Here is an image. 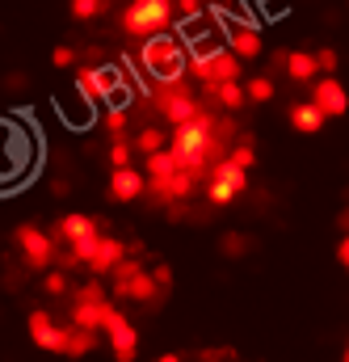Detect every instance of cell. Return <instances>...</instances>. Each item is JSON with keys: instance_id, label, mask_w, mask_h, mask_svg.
Listing matches in <instances>:
<instances>
[{"instance_id": "obj_26", "label": "cell", "mask_w": 349, "mask_h": 362, "mask_svg": "<svg viewBox=\"0 0 349 362\" xmlns=\"http://www.w3.org/2000/svg\"><path fill=\"white\" fill-rule=\"evenodd\" d=\"M269 97H273V81L269 76H253L244 85V101H269Z\"/></svg>"}, {"instance_id": "obj_2", "label": "cell", "mask_w": 349, "mask_h": 362, "mask_svg": "<svg viewBox=\"0 0 349 362\" xmlns=\"http://www.w3.org/2000/svg\"><path fill=\"white\" fill-rule=\"evenodd\" d=\"M118 25H122V34L143 38V42L148 38H160V34L173 30V4L169 0H135V4L122 8Z\"/></svg>"}, {"instance_id": "obj_15", "label": "cell", "mask_w": 349, "mask_h": 362, "mask_svg": "<svg viewBox=\"0 0 349 362\" xmlns=\"http://www.w3.org/2000/svg\"><path fill=\"white\" fill-rule=\"evenodd\" d=\"M282 72H286L290 81L312 85V81H316V59H312V51H290V55L282 59Z\"/></svg>"}, {"instance_id": "obj_1", "label": "cell", "mask_w": 349, "mask_h": 362, "mask_svg": "<svg viewBox=\"0 0 349 362\" xmlns=\"http://www.w3.org/2000/svg\"><path fill=\"white\" fill-rule=\"evenodd\" d=\"M135 68L152 72L160 85H181V76H185V47L177 42L173 34L148 38V42L139 47V59H135Z\"/></svg>"}, {"instance_id": "obj_13", "label": "cell", "mask_w": 349, "mask_h": 362, "mask_svg": "<svg viewBox=\"0 0 349 362\" xmlns=\"http://www.w3.org/2000/svg\"><path fill=\"white\" fill-rule=\"evenodd\" d=\"M110 350H114V358H118V362H135L139 333H135V325H131V320H122V325L110 333Z\"/></svg>"}, {"instance_id": "obj_29", "label": "cell", "mask_w": 349, "mask_h": 362, "mask_svg": "<svg viewBox=\"0 0 349 362\" xmlns=\"http://www.w3.org/2000/svg\"><path fill=\"white\" fill-rule=\"evenodd\" d=\"M105 156H110V165H114V169H131V156H135V152H131V144H126V139H114Z\"/></svg>"}, {"instance_id": "obj_37", "label": "cell", "mask_w": 349, "mask_h": 362, "mask_svg": "<svg viewBox=\"0 0 349 362\" xmlns=\"http://www.w3.org/2000/svg\"><path fill=\"white\" fill-rule=\"evenodd\" d=\"M337 262H341V266H349V240H345V236L337 240Z\"/></svg>"}, {"instance_id": "obj_4", "label": "cell", "mask_w": 349, "mask_h": 362, "mask_svg": "<svg viewBox=\"0 0 349 362\" xmlns=\"http://www.w3.org/2000/svg\"><path fill=\"white\" fill-rule=\"evenodd\" d=\"M13 240H17V249H21V257H25L30 270H51V262H55V236H47L34 223H21L13 232Z\"/></svg>"}, {"instance_id": "obj_25", "label": "cell", "mask_w": 349, "mask_h": 362, "mask_svg": "<svg viewBox=\"0 0 349 362\" xmlns=\"http://www.w3.org/2000/svg\"><path fill=\"white\" fill-rule=\"evenodd\" d=\"M101 122H105V131H110L114 139H122V131H126V122H131V114H126V110H114V105H110V110L101 114Z\"/></svg>"}, {"instance_id": "obj_7", "label": "cell", "mask_w": 349, "mask_h": 362, "mask_svg": "<svg viewBox=\"0 0 349 362\" xmlns=\"http://www.w3.org/2000/svg\"><path fill=\"white\" fill-rule=\"evenodd\" d=\"M30 337H34V346L38 350H47V354H59L64 350V329L51 320V312H30Z\"/></svg>"}, {"instance_id": "obj_36", "label": "cell", "mask_w": 349, "mask_h": 362, "mask_svg": "<svg viewBox=\"0 0 349 362\" xmlns=\"http://www.w3.org/2000/svg\"><path fill=\"white\" fill-rule=\"evenodd\" d=\"M51 59H55L59 68H72V64H76V51H72V47H55V55H51Z\"/></svg>"}, {"instance_id": "obj_22", "label": "cell", "mask_w": 349, "mask_h": 362, "mask_svg": "<svg viewBox=\"0 0 349 362\" xmlns=\"http://www.w3.org/2000/svg\"><path fill=\"white\" fill-rule=\"evenodd\" d=\"M206 93H211L223 110H240V105H244V85H240V81H236V85H215V89H206Z\"/></svg>"}, {"instance_id": "obj_10", "label": "cell", "mask_w": 349, "mask_h": 362, "mask_svg": "<svg viewBox=\"0 0 349 362\" xmlns=\"http://www.w3.org/2000/svg\"><path fill=\"white\" fill-rule=\"evenodd\" d=\"M227 51L244 64V59H257L265 55V42H261V30H249V25H232L227 34Z\"/></svg>"}, {"instance_id": "obj_21", "label": "cell", "mask_w": 349, "mask_h": 362, "mask_svg": "<svg viewBox=\"0 0 349 362\" xmlns=\"http://www.w3.org/2000/svg\"><path fill=\"white\" fill-rule=\"evenodd\" d=\"M232 169H240V173H249L253 165H257V152H253V139H244V144H236V148H227V156H223Z\"/></svg>"}, {"instance_id": "obj_14", "label": "cell", "mask_w": 349, "mask_h": 362, "mask_svg": "<svg viewBox=\"0 0 349 362\" xmlns=\"http://www.w3.org/2000/svg\"><path fill=\"white\" fill-rule=\"evenodd\" d=\"M152 291H156V282H152V274L143 270V274H135L126 286H118V291H110L118 303H126V299H135V303H152ZM110 299V303H114Z\"/></svg>"}, {"instance_id": "obj_27", "label": "cell", "mask_w": 349, "mask_h": 362, "mask_svg": "<svg viewBox=\"0 0 349 362\" xmlns=\"http://www.w3.org/2000/svg\"><path fill=\"white\" fill-rule=\"evenodd\" d=\"M68 13H72V21H93L97 13H105V4L101 0H72Z\"/></svg>"}, {"instance_id": "obj_5", "label": "cell", "mask_w": 349, "mask_h": 362, "mask_svg": "<svg viewBox=\"0 0 349 362\" xmlns=\"http://www.w3.org/2000/svg\"><path fill=\"white\" fill-rule=\"evenodd\" d=\"M156 105H160V114H165L169 127H185L198 114V97H194L189 85H160L156 89Z\"/></svg>"}, {"instance_id": "obj_9", "label": "cell", "mask_w": 349, "mask_h": 362, "mask_svg": "<svg viewBox=\"0 0 349 362\" xmlns=\"http://www.w3.org/2000/svg\"><path fill=\"white\" fill-rule=\"evenodd\" d=\"M122 257H126V245H122L118 236H101V240L93 245V257H88L85 266L93 274H110L118 262H122Z\"/></svg>"}, {"instance_id": "obj_20", "label": "cell", "mask_w": 349, "mask_h": 362, "mask_svg": "<svg viewBox=\"0 0 349 362\" xmlns=\"http://www.w3.org/2000/svg\"><path fill=\"white\" fill-rule=\"evenodd\" d=\"M131 152H143V156H152V152H165V131H160V127H143V131L135 135Z\"/></svg>"}, {"instance_id": "obj_28", "label": "cell", "mask_w": 349, "mask_h": 362, "mask_svg": "<svg viewBox=\"0 0 349 362\" xmlns=\"http://www.w3.org/2000/svg\"><path fill=\"white\" fill-rule=\"evenodd\" d=\"M72 303H110V295H105V286L93 278V282H85V286L76 291V299H72Z\"/></svg>"}, {"instance_id": "obj_6", "label": "cell", "mask_w": 349, "mask_h": 362, "mask_svg": "<svg viewBox=\"0 0 349 362\" xmlns=\"http://www.w3.org/2000/svg\"><path fill=\"white\" fill-rule=\"evenodd\" d=\"M307 105H316V110L324 114V122H329V118H341L349 110V97H345V89H341L337 76H320V81L312 85V101H307Z\"/></svg>"}, {"instance_id": "obj_11", "label": "cell", "mask_w": 349, "mask_h": 362, "mask_svg": "<svg viewBox=\"0 0 349 362\" xmlns=\"http://www.w3.org/2000/svg\"><path fill=\"white\" fill-rule=\"evenodd\" d=\"M101 232H97V219L93 215H64L59 219V240H68V245H81V240H97Z\"/></svg>"}, {"instance_id": "obj_3", "label": "cell", "mask_w": 349, "mask_h": 362, "mask_svg": "<svg viewBox=\"0 0 349 362\" xmlns=\"http://www.w3.org/2000/svg\"><path fill=\"white\" fill-rule=\"evenodd\" d=\"M76 93L85 97V105L93 101H110L114 110H126V81L114 72V68H76Z\"/></svg>"}, {"instance_id": "obj_39", "label": "cell", "mask_w": 349, "mask_h": 362, "mask_svg": "<svg viewBox=\"0 0 349 362\" xmlns=\"http://www.w3.org/2000/svg\"><path fill=\"white\" fill-rule=\"evenodd\" d=\"M156 362H181V354H160Z\"/></svg>"}, {"instance_id": "obj_18", "label": "cell", "mask_w": 349, "mask_h": 362, "mask_svg": "<svg viewBox=\"0 0 349 362\" xmlns=\"http://www.w3.org/2000/svg\"><path fill=\"white\" fill-rule=\"evenodd\" d=\"M64 358H85V354H93V333H81V329H64V350H59Z\"/></svg>"}, {"instance_id": "obj_8", "label": "cell", "mask_w": 349, "mask_h": 362, "mask_svg": "<svg viewBox=\"0 0 349 362\" xmlns=\"http://www.w3.org/2000/svg\"><path fill=\"white\" fill-rule=\"evenodd\" d=\"M114 202H135V198H143V173L131 165V169H114L110 173V189H105Z\"/></svg>"}, {"instance_id": "obj_32", "label": "cell", "mask_w": 349, "mask_h": 362, "mask_svg": "<svg viewBox=\"0 0 349 362\" xmlns=\"http://www.w3.org/2000/svg\"><path fill=\"white\" fill-rule=\"evenodd\" d=\"M42 291H47V295H64V291H68V274L47 270V278H42Z\"/></svg>"}, {"instance_id": "obj_33", "label": "cell", "mask_w": 349, "mask_h": 362, "mask_svg": "<svg viewBox=\"0 0 349 362\" xmlns=\"http://www.w3.org/2000/svg\"><path fill=\"white\" fill-rule=\"evenodd\" d=\"M198 13H202L198 0H181V4H173V21H198Z\"/></svg>"}, {"instance_id": "obj_31", "label": "cell", "mask_w": 349, "mask_h": 362, "mask_svg": "<svg viewBox=\"0 0 349 362\" xmlns=\"http://www.w3.org/2000/svg\"><path fill=\"white\" fill-rule=\"evenodd\" d=\"M122 320H126V316H122V308H118V303H105V308H101V329H105V333H114Z\"/></svg>"}, {"instance_id": "obj_17", "label": "cell", "mask_w": 349, "mask_h": 362, "mask_svg": "<svg viewBox=\"0 0 349 362\" xmlns=\"http://www.w3.org/2000/svg\"><path fill=\"white\" fill-rule=\"evenodd\" d=\"M101 308H105V303H72V329L97 333V329H101Z\"/></svg>"}, {"instance_id": "obj_19", "label": "cell", "mask_w": 349, "mask_h": 362, "mask_svg": "<svg viewBox=\"0 0 349 362\" xmlns=\"http://www.w3.org/2000/svg\"><path fill=\"white\" fill-rule=\"evenodd\" d=\"M177 173V160L169 152H152L148 156V169H143V181H169Z\"/></svg>"}, {"instance_id": "obj_23", "label": "cell", "mask_w": 349, "mask_h": 362, "mask_svg": "<svg viewBox=\"0 0 349 362\" xmlns=\"http://www.w3.org/2000/svg\"><path fill=\"white\" fill-rule=\"evenodd\" d=\"M194 185H198V177H189V173H173V177L165 181V194H169V202H189V194H194Z\"/></svg>"}, {"instance_id": "obj_16", "label": "cell", "mask_w": 349, "mask_h": 362, "mask_svg": "<svg viewBox=\"0 0 349 362\" xmlns=\"http://www.w3.org/2000/svg\"><path fill=\"white\" fill-rule=\"evenodd\" d=\"M211 181H215V185H223V189H232V194H240V189H249V173H240V169H232L227 160H215V165H211Z\"/></svg>"}, {"instance_id": "obj_30", "label": "cell", "mask_w": 349, "mask_h": 362, "mask_svg": "<svg viewBox=\"0 0 349 362\" xmlns=\"http://www.w3.org/2000/svg\"><path fill=\"white\" fill-rule=\"evenodd\" d=\"M219 249H223V257H244V249H249V240H244L240 232H227V236L219 240Z\"/></svg>"}, {"instance_id": "obj_12", "label": "cell", "mask_w": 349, "mask_h": 362, "mask_svg": "<svg viewBox=\"0 0 349 362\" xmlns=\"http://www.w3.org/2000/svg\"><path fill=\"white\" fill-rule=\"evenodd\" d=\"M286 122H290L299 135H320V131H324V114H320L316 105H307V101L290 105V110H286Z\"/></svg>"}, {"instance_id": "obj_38", "label": "cell", "mask_w": 349, "mask_h": 362, "mask_svg": "<svg viewBox=\"0 0 349 362\" xmlns=\"http://www.w3.org/2000/svg\"><path fill=\"white\" fill-rule=\"evenodd\" d=\"M4 85H8V89H21V85H25V76H21V72H13V76H4Z\"/></svg>"}, {"instance_id": "obj_34", "label": "cell", "mask_w": 349, "mask_h": 362, "mask_svg": "<svg viewBox=\"0 0 349 362\" xmlns=\"http://www.w3.org/2000/svg\"><path fill=\"white\" fill-rule=\"evenodd\" d=\"M232 198H236V194H232V189H223V185H215V181H211V185H206V202H211V206H227V202H232Z\"/></svg>"}, {"instance_id": "obj_35", "label": "cell", "mask_w": 349, "mask_h": 362, "mask_svg": "<svg viewBox=\"0 0 349 362\" xmlns=\"http://www.w3.org/2000/svg\"><path fill=\"white\" fill-rule=\"evenodd\" d=\"M152 282H156V291H169V286H173V270H169V266H156V270H152Z\"/></svg>"}, {"instance_id": "obj_24", "label": "cell", "mask_w": 349, "mask_h": 362, "mask_svg": "<svg viewBox=\"0 0 349 362\" xmlns=\"http://www.w3.org/2000/svg\"><path fill=\"white\" fill-rule=\"evenodd\" d=\"M312 59H316V76H320V72H324V76H333V72H337V64H341V55H337L333 47L312 51Z\"/></svg>"}]
</instances>
